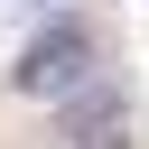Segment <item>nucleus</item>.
Wrapping results in <instances>:
<instances>
[{"instance_id": "obj_1", "label": "nucleus", "mask_w": 149, "mask_h": 149, "mask_svg": "<svg viewBox=\"0 0 149 149\" xmlns=\"http://www.w3.org/2000/svg\"><path fill=\"white\" fill-rule=\"evenodd\" d=\"M9 84H19L28 102H65L74 84H93V28H84V19H47V28L19 47Z\"/></svg>"}, {"instance_id": "obj_2", "label": "nucleus", "mask_w": 149, "mask_h": 149, "mask_svg": "<svg viewBox=\"0 0 149 149\" xmlns=\"http://www.w3.org/2000/svg\"><path fill=\"white\" fill-rule=\"evenodd\" d=\"M112 121H130V112H121V93L93 74V84H74V93H65V121H56V130H65V140H84V130H112Z\"/></svg>"}, {"instance_id": "obj_3", "label": "nucleus", "mask_w": 149, "mask_h": 149, "mask_svg": "<svg viewBox=\"0 0 149 149\" xmlns=\"http://www.w3.org/2000/svg\"><path fill=\"white\" fill-rule=\"evenodd\" d=\"M65 149H130V121H112V130H84V140H65Z\"/></svg>"}, {"instance_id": "obj_4", "label": "nucleus", "mask_w": 149, "mask_h": 149, "mask_svg": "<svg viewBox=\"0 0 149 149\" xmlns=\"http://www.w3.org/2000/svg\"><path fill=\"white\" fill-rule=\"evenodd\" d=\"M28 9H56V0H28Z\"/></svg>"}]
</instances>
